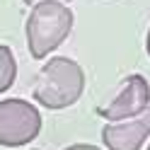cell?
Segmentation results:
<instances>
[{"label":"cell","instance_id":"6da1fadb","mask_svg":"<svg viewBox=\"0 0 150 150\" xmlns=\"http://www.w3.org/2000/svg\"><path fill=\"white\" fill-rule=\"evenodd\" d=\"M85 73L73 58L53 56L34 78V99L46 109H68L82 97Z\"/></svg>","mask_w":150,"mask_h":150},{"label":"cell","instance_id":"7a4b0ae2","mask_svg":"<svg viewBox=\"0 0 150 150\" xmlns=\"http://www.w3.org/2000/svg\"><path fill=\"white\" fill-rule=\"evenodd\" d=\"M73 12L58 0H41L27 17V46L32 58L41 61L68 39Z\"/></svg>","mask_w":150,"mask_h":150},{"label":"cell","instance_id":"3957f363","mask_svg":"<svg viewBox=\"0 0 150 150\" xmlns=\"http://www.w3.org/2000/svg\"><path fill=\"white\" fill-rule=\"evenodd\" d=\"M41 131V114L27 99L10 97L0 102V145H29Z\"/></svg>","mask_w":150,"mask_h":150},{"label":"cell","instance_id":"277c9868","mask_svg":"<svg viewBox=\"0 0 150 150\" xmlns=\"http://www.w3.org/2000/svg\"><path fill=\"white\" fill-rule=\"evenodd\" d=\"M150 107V85L143 75H128L121 85V92L111 99L109 107L97 109L99 116H104L109 124H119V121L136 119L138 114Z\"/></svg>","mask_w":150,"mask_h":150},{"label":"cell","instance_id":"5b68a950","mask_svg":"<svg viewBox=\"0 0 150 150\" xmlns=\"http://www.w3.org/2000/svg\"><path fill=\"white\" fill-rule=\"evenodd\" d=\"M150 136V107L136 119L109 124L102 128V140L107 150H140Z\"/></svg>","mask_w":150,"mask_h":150},{"label":"cell","instance_id":"8992f818","mask_svg":"<svg viewBox=\"0 0 150 150\" xmlns=\"http://www.w3.org/2000/svg\"><path fill=\"white\" fill-rule=\"evenodd\" d=\"M17 78V63L10 46H0V92L10 90Z\"/></svg>","mask_w":150,"mask_h":150},{"label":"cell","instance_id":"52a82bcc","mask_svg":"<svg viewBox=\"0 0 150 150\" xmlns=\"http://www.w3.org/2000/svg\"><path fill=\"white\" fill-rule=\"evenodd\" d=\"M63 150H102V148L90 145V143H75V145H68V148H63Z\"/></svg>","mask_w":150,"mask_h":150},{"label":"cell","instance_id":"ba28073f","mask_svg":"<svg viewBox=\"0 0 150 150\" xmlns=\"http://www.w3.org/2000/svg\"><path fill=\"white\" fill-rule=\"evenodd\" d=\"M24 3H27V5H36L39 0H24ZM58 3H70V0H58Z\"/></svg>","mask_w":150,"mask_h":150},{"label":"cell","instance_id":"9c48e42d","mask_svg":"<svg viewBox=\"0 0 150 150\" xmlns=\"http://www.w3.org/2000/svg\"><path fill=\"white\" fill-rule=\"evenodd\" d=\"M145 51H148V56H150V29H148V39H145Z\"/></svg>","mask_w":150,"mask_h":150},{"label":"cell","instance_id":"30bf717a","mask_svg":"<svg viewBox=\"0 0 150 150\" xmlns=\"http://www.w3.org/2000/svg\"><path fill=\"white\" fill-rule=\"evenodd\" d=\"M145 150H150V145H148V148H145Z\"/></svg>","mask_w":150,"mask_h":150}]
</instances>
